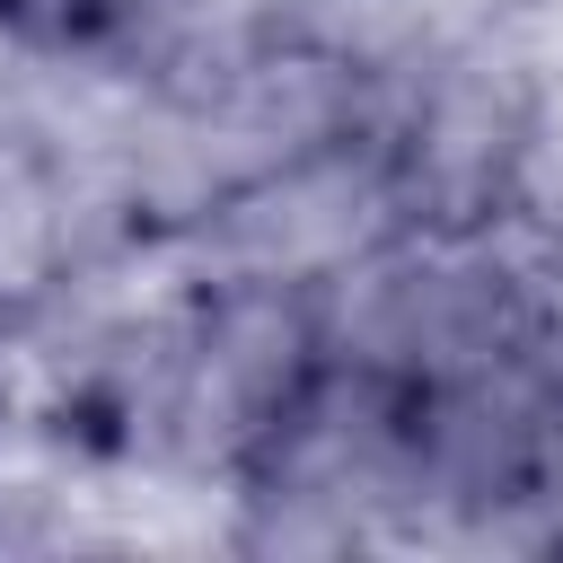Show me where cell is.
<instances>
[{"instance_id":"6da1fadb","label":"cell","mask_w":563,"mask_h":563,"mask_svg":"<svg viewBox=\"0 0 563 563\" xmlns=\"http://www.w3.org/2000/svg\"><path fill=\"white\" fill-rule=\"evenodd\" d=\"M0 18L44 35V44H79V35H106V26L141 18V0H0Z\"/></svg>"}]
</instances>
